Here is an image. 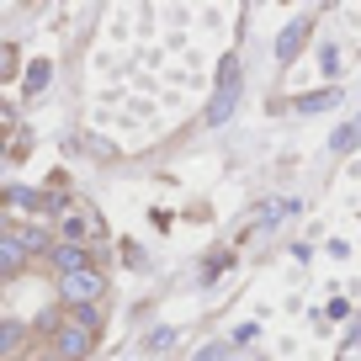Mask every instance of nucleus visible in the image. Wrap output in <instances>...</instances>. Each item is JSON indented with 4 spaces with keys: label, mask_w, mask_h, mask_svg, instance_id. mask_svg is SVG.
<instances>
[{
    "label": "nucleus",
    "mask_w": 361,
    "mask_h": 361,
    "mask_svg": "<svg viewBox=\"0 0 361 361\" xmlns=\"http://www.w3.org/2000/svg\"><path fill=\"white\" fill-rule=\"evenodd\" d=\"M234 106H239V59L228 54L218 64V90H213V102H207V128H224L234 117Z\"/></svg>",
    "instance_id": "nucleus-1"
},
{
    "label": "nucleus",
    "mask_w": 361,
    "mask_h": 361,
    "mask_svg": "<svg viewBox=\"0 0 361 361\" xmlns=\"http://www.w3.org/2000/svg\"><path fill=\"white\" fill-rule=\"evenodd\" d=\"M102 293H106V276L96 266L75 271V276H59V298H64V308H96Z\"/></svg>",
    "instance_id": "nucleus-2"
},
{
    "label": "nucleus",
    "mask_w": 361,
    "mask_h": 361,
    "mask_svg": "<svg viewBox=\"0 0 361 361\" xmlns=\"http://www.w3.org/2000/svg\"><path fill=\"white\" fill-rule=\"evenodd\" d=\"M90 350H96V335L80 324H54V356L59 361H90Z\"/></svg>",
    "instance_id": "nucleus-3"
},
{
    "label": "nucleus",
    "mask_w": 361,
    "mask_h": 361,
    "mask_svg": "<svg viewBox=\"0 0 361 361\" xmlns=\"http://www.w3.org/2000/svg\"><path fill=\"white\" fill-rule=\"evenodd\" d=\"M48 260H54L59 276H75V271H85V266H90V250H85V245H64V239H54Z\"/></svg>",
    "instance_id": "nucleus-4"
},
{
    "label": "nucleus",
    "mask_w": 361,
    "mask_h": 361,
    "mask_svg": "<svg viewBox=\"0 0 361 361\" xmlns=\"http://www.w3.org/2000/svg\"><path fill=\"white\" fill-rule=\"evenodd\" d=\"M16 234V245H22V255L32 260V255H48L54 250V234H43V228H11Z\"/></svg>",
    "instance_id": "nucleus-5"
},
{
    "label": "nucleus",
    "mask_w": 361,
    "mask_h": 361,
    "mask_svg": "<svg viewBox=\"0 0 361 361\" xmlns=\"http://www.w3.org/2000/svg\"><path fill=\"white\" fill-rule=\"evenodd\" d=\"M303 37H308V22H293L282 37H276V59H282V64H293L298 48H303Z\"/></svg>",
    "instance_id": "nucleus-6"
},
{
    "label": "nucleus",
    "mask_w": 361,
    "mask_h": 361,
    "mask_svg": "<svg viewBox=\"0 0 361 361\" xmlns=\"http://www.w3.org/2000/svg\"><path fill=\"white\" fill-rule=\"evenodd\" d=\"M22 340H27V324H22V319H0V356L11 361V350L22 345Z\"/></svg>",
    "instance_id": "nucleus-7"
},
{
    "label": "nucleus",
    "mask_w": 361,
    "mask_h": 361,
    "mask_svg": "<svg viewBox=\"0 0 361 361\" xmlns=\"http://www.w3.org/2000/svg\"><path fill=\"white\" fill-rule=\"evenodd\" d=\"M335 102H340V90H308V96L293 102V112H324V106H335Z\"/></svg>",
    "instance_id": "nucleus-8"
},
{
    "label": "nucleus",
    "mask_w": 361,
    "mask_h": 361,
    "mask_svg": "<svg viewBox=\"0 0 361 361\" xmlns=\"http://www.w3.org/2000/svg\"><path fill=\"white\" fill-rule=\"evenodd\" d=\"M0 266L11 271V276H16V271H27V255H22V245H16V234L0 239Z\"/></svg>",
    "instance_id": "nucleus-9"
},
{
    "label": "nucleus",
    "mask_w": 361,
    "mask_h": 361,
    "mask_svg": "<svg viewBox=\"0 0 361 361\" xmlns=\"http://www.w3.org/2000/svg\"><path fill=\"white\" fill-rule=\"evenodd\" d=\"M356 144H361V117H356V123H345L335 138H329V149H335V154H350Z\"/></svg>",
    "instance_id": "nucleus-10"
},
{
    "label": "nucleus",
    "mask_w": 361,
    "mask_h": 361,
    "mask_svg": "<svg viewBox=\"0 0 361 361\" xmlns=\"http://www.w3.org/2000/svg\"><path fill=\"white\" fill-rule=\"evenodd\" d=\"M64 324H80V329H90V335H96V329H102V314H96V308H69Z\"/></svg>",
    "instance_id": "nucleus-11"
},
{
    "label": "nucleus",
    "mask_w": 361,
    "mask_h": 361,
    "mask_svg": "<svg viewBox=\"0 0 361 361\" xmlns=\"http://www.w3.org/2000/svg\"><path fill=\"white\" fill-rule=\"evenodd\" d=\"M170 340H176V329H154L144 345H149V350H170Z\"/></svg>",
    "instance_id": "nucleus-12"
},
{
    "label": "nucleus",
    "mask_w": 361,
    "mask_h": 361,
    "mask_svg": "<svg viewBox=\"0 0 361 361\" xmlns=\"http://www.w3.org/2000/svg\"><path fill=\"white\" fill-rule=\"evenodd\" d=\"M48 85V64H32V75H27V90H43Z\"/></svg>",
    "instance_id": "nucleus-13"
},
{
    "label": "nucleus",
    "mask_w": 361,
    "mask_h": 361,
    "mask_svg": "<svg viewBox=\"0 0 361 361\" xmlns=\"http://www.w3.org/2000/svg\"><path fill=\"white\" fill-rule=\"evenodd\" d=\"M218 356H224V345H202L197 350V361H218Z\"/></svg>",
    "instance_id": "nucleus-14"
},
{
    "label": "nucleus",
    "mask_w": 361,
    "mask_h": 361,
    "mask_svg": "<svg viewBox=\"0 0 361 361\" xmlns=\"http://www.w3.org/2000/svg\"><path fill=\"white\" fill-rule=\"evenodd\" d=\"M6 234H11V218H6V207H0V239H6Z\"/></svg>",
    "instance_id": "nucleus-15"
},
{
    "label": "nucleus",
    "mask_w": 361,
    "mask_h": 361,
    "mask_svg": "<svg viewBox=\"0 0 361 361\" xmlns=\"http://www.w3.org/2000/svg\"><path fill=\"white\" fill-rule=\"evenodd\" d=\"M6 276H11V271H6V266H0V282H6Z\"/></svg>",
    "instance_id": "nucleus-16"
},
{
    "label": "nucleus",
    "mask_w": 361,
    "mask_h": 361,
    "mask_svg": "<svg viewBox=\"0 0 361 361\" xmlns=\"http://www.w3.org/2000/svg\"><path fill=\"white\" fill-rule=\"evenodd\" d=\"M11 361H22V356H11Z\"/></svg>",
    "instance_id": "nucleus-17"
}]
</instances>
